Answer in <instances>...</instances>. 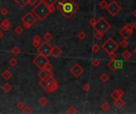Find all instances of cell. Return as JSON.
Listing matches in <instances>:
<instances>
[{
  "instance_id": "obj_1",
  "label": "cell",
  "mask_w": 136,
  "mask_h": 114,
  "mask_svg": "<svg viewBox=\"0 0 136 114\" xmlns=\"http://www.w3.org/2000/svg\"><path fill=\"white\" fill-rule=\"evenodd\" d=\"M57 10L64 18L69 19L76 12L78 11L79 6L72 0H63V1L58 2Z\"/></svg>"
},
{
  "instance_id": "obj_2",
  "label": "cell",
  "mask_w": 136,
  "mask_h": 114,
  "mask_svg": "<svg viewBox=\"0 0 136 114\" xmlns=\"http://www.w3.org/2000/svg\"><path fill=\"white\" fill-rule=\"evenodd\" d=\"M56 8L54 6L49 7L44 4L42 1H40L38 3H37L34 6V7L32 9V13L36 16L37 18H38L40 21H44L45 19L48 17L50 13H52Z\"/></svg>"
},
{
  "instance_id": "obj_3",
  "label": "cell",
  "mask_w": 136,
  "mask_h": 114,
  "mask_svg": "<svg viewBox=\"0 0 136 114\" xmlns=\"http://www.w3.org/2000/svg\"><path fill=\"white\" fill-rule=\"evenodd\" d=\"M38 85L47 93H53L58 89V82L53 78H50L46 80L41 79L38 82Z\"/></svg>"
},
{
  "instance_id": "obj_4",
  "label": "cell",
  "mask_w": 136,
  "mask_h": 114,
  "mask_svg": "<svg viewBox=\"0 0 136 114\" xmlns=\"http://www.w3.org/2000/svg\"><path fill=\"white\" fill-rule=\"evenodd\" d=\"M93 28L96 29V31L99 32L104 35L111 29V25L104 18L100 17L99 18V19L96 20V22Z\"/></svg>"
},
{
  "instance_id": "obj_5",
  "label": "cell",
  "mask_w": 136,
  "mask_h": 114,
  "mask_svg": "<svg viewBox=\"0 0 136 114\" xmlns=\"http://www.w3.org/2000/svg\"><path fill=\"white\" fill-rule=\"evenodd\" d=\"M37 18L34 13L31 12H27L25 16H23L21 18V21L23 23V26L26 29H29L36 23Z\"/></svg>"
},
{
  "instance_id": "obj_6",
  "label": "cell",
  "mask_w": 136,
  "mask_h": 114,
  "mask_svg": "<svg viewBox=\"0 0 136 114\" xmlns=\"http://www.w3.org/2000/svg\"><path fill=\"white\" fill-rule=\"evenodd\" d=\"M118 48H119V44H117L112 38H108L102 45V48L107 54L115 52V51L116 49H118Z\"/></svg>"
},
{
  "instance_id": "obj_7",
  "label": "cell",
  "mask_w": 136,
  "mask_h": 114,
  "mask_svg": "<svg viewBox=\"0 0 136 114\" xmlns=\"http://www.w3.org/2000/svg\"><path fill=\"white\" fill-rule=\"evenodd\" d=\"M107 11L109 13V14L112 17H115V15H117L122 10V7L118 2H116L115 1H111L110 3H108L107 6L106 7Z\"/></svg>"
},
{
  "instance_id": "obj_8",
  "label": "cell",
  "mask_w": 136,
  "mask_h": 114,
  "mask_svg": "<svg viewBox=\"0 0 136 114\" xmlns=\"http://www.w3.org/2000/svg\"><path fill=\"white\" fill-rule=\"evenodd\" d=\"M49 62H50V60H49L48 57L41 55V54H38V55L36 56L33 59V63H34V64L37 67H38L40 70L44 68L45 66Z\"/></svg>"
},
{
  "instance_id": "obj_9",
  "label": "cell",
  "mask_w": 136,
  "mask_h": 114,
  "mask_svg": "<svg viewBox=\"0 0 136 114\" xmlns=\"http://www.w3.org/2000/svg\"><path fill=\"white\" fill-rule=\"evenodd\" d=\"M51 49H52V46H51L49 42H43L38 47H37V51L38 54H41L42 56H45L46 57L50 56Z\"/></svg>"
},
{
  "instance_id": "obj_10",
  "label": "cell",
  "mask_w": 136,
  "mask_h": 114,
  "mask_svg": "<svg viewBox=\"0 0 136 114\" xmlns=\"http://www.w3.org/2000/svg\"><path fill=\"white\" fill-rule=\"evenodd\" d=\"M69 71L73 76H74V77L78 78L84 72V69L80 66V64L76 63L69 69Z\"/></svg>"
},
{
  "instance_id": "obj_11",
  "label": "cell",
  "mask_w": 136,
  "mask_h": 114,
  "mask_svg": "<svg viewBox=\"0 0 136 114\" xmlns=\"http://www.w3.org/2000/svg\"><path fill=\"white\" fill-rule=\"evenodd\" d=\"M37 76H38L41 79L46 80L50 78H53L54 75L52 71H50V70H47L45 68H43V69H41V70L38 72V74H37Z\"/></svg>"
},
{
  "instance_id": "obj_12",
  "label": "cell",
  "mask_w": 136,
  "mask_h": 114,
  "mask_svg": "<svg viewBox=\"0 0 136 114\" xmlns=\"http://www.w3.org/2000/svg\"><path fill=\"white\" fill-rule=\"evenodd\" d=\"M108 67L113 71H116L117 70L121 68L122 67V63L119 60H116V59H114V60H110V62L108 63Z\"/></svg>"
},
{
  "instance_id": "obj_13",
  "label": "cell",
  "mask_w": 136,
  "mask_h": 114,
  "mask_svg": "<svg viewBox=\"0 0 136 114\" xmlns=\"http://www.w3.org/2000/svg\"><path fill=\"white\" fill-rule=\"evenodd\" d=\"M123 94H124L123 91L121 89H115V90L111 94L110 97H111V98H112L114 101H115V100L121 98V97L123 96Z\"/></svg>"
},
{
  "instance_id": "obj_14",
  "label": "cell",
  "mask_w": 136,
  "mask_h": 114,
  "mask_svg": "<svg viewBox=\"0 0 136 114\" xmlns=\"http://www.w3.org/2000/svg\"><path fill=\"white\" fill-rule=\"evenodd\" d=\"M62 54V50L58 46L54 45L52 47V49H51V52H50V56H53L55 58H58L59 56H61Z\"/></svg>"
},
{
  "instance_id": "obj_15",
  "label": "cell",
  "mask_w": 136,
  "mask_h": 114,
  "mask_svg": "<svg viewBox=\"0 0 136 114\" xmlns=\"http://www.w3.org/2000/svg\"><path fill=\"white\" fill-rule=\"evenodd\" d=\"M11 26V22L10 21L9 19L5 18L2 21V22L0 23V27L3 31H7L8 29L10 28Z\"/></svg>"
},
{
  "instance_id": "obj_16",
  "label": "cell",
  "mask_w": 136,
  "mask_h": 114,
  "mask_svg": "<svg viewBox=\"0 0 136 114\" xmlns=\"http://www.w3.org/2000/svg\"><path fill=\"white\" fill-rule=\"evenodd\" d=\"M119 34H120L124 39H128V38L133 34V31H130L127 28L123 27V28L119 31Z\"/></svg>"
},
{
  "instance_id": "obj_17",
  "label": "cell",
  "mask_w": 136,
  "mask_h": 114,
  "mask_svg": "<svg viewBox=\"0 0 136 114\" xmlns=\"http://www.w3.org/2000/svg\"><path fill=\"white\" fill-rule=\"evenodd\" d=\"M125 104H126V103L122 99V97L117 100H115V101H114V105H115V107L118 108V109H121L125 105Z\"/></svg>"
},
{
  "instance_id": "obj_18",
  "label": "cell",
  "mask_w": 136,
  "mask_h": 114,
  "mask_svg": "<svg viewBox=\"0 0 136 114\" xmlns=\"http://www.w3.org/2000/svg\"><path fill=\"white\" fill-rule=\"evenodd\" d=\"M41 42H42V38L38 35H35V36L33 37L32 40V44L33 45H34L35 47H38L41 44Z\"/></svg>"
},
{
  "instance_id": "obj_19",
  "label": "cell",
  "mask_w": 136,
  "mask_h": 114,
  "mask_svg": "<svg viewBox=\"0 0 136 114\" xmlns=\"http://www.w3.org/2000/svg\"><path fill=\"white\" fill-rule=\"evenodd\" d=\"M12 76H13L12 73L10 72L9 70H4V71L2 73V78H3V79L7 80V81L10 80V78H12Z\"/></svg>"
},
{
  "instance_id": "obj_20",
  "label": "cell",
  "mask_w": 136,
  "mask_h": 114,
  "mask_svg": "<svg viewBox=\"0 0 136 114\" xmlns=\"http://www.w3.org/2000/svg\"><path fill=\"white\" fill-rule=\"evenodd\" d=\"M121 56L123 58V59H125V60H129V59L131 58L132 54L129 50H124L123 52H122Z\"/></svg>"
},
{
  "instance_id": "obj_21",
  "label": "cell",
  "mask_w": 136,
  "mask_h": 114,
  "mask_svg": "<svg viewBox=\"0 0 136 114\" xmlns=\"http://www.w3.org/2000/svg\"><path fill=\"white\" fill-rule=\"evenodd\" d=\"M58 0H42V2H43L44 4H45L46 6H49V7H51L54 6L57 2Z\"/></svg>"
},
{
  "instance_id": "obj_22",
  "label": "cell",
  "mask_w": 136,
  "mask_h": 114,
  "mask_svg": "<svg viewBox=\"0 0 136 114\" xmlns=\"http://www.w3.org/2000/svg\"><path fill=\"white\" fill-rule=\"evenodd\" d=\"M16 3H17L18 6H19L21 8H24L27 4H28L29 0H14Z\"/></svg>"
},
{
  "instance_id": "obj_23",
  "label": "cell",
  "mask_w": 136,
  "mask_h": 114,
  "mask_svg": "<svg viewBox=\"0 0 136 114\" xmlns=\"http://www.w3.org/2000/svg\"><path fill=\"white\" fill-rule=\"evenodd\" d=\"M38 103H39V105H41V106L45 107V106H46V105H48L49 101H48V99L46 98V97H41V98L38 100Z\"/></svg>"
},
{
  "instance_id": "obj_24",
  "label": "cell",
  "mask_w": 136,
  "mask_h": 114,
  "mask_svg": "<svg viewBox=\"0 0 136 114\" xmlns=\"http://www.w3.org/2000/svg\"><path fill=\"white\" fill-rule=\"evenodd\" d=\"M99 78L102 82H107V81L110 79V77H109V75H107L106 73H103V74L99 77Z\"/></svg>"
},
{
  "instance_id": "obj_25",
  "label": "cell",
  "mask_w": 136,
  "mask_h": 114,
  "mask_svg": "<svg viewBox=\"0 0 136 114\" xmlns=\"http://www.w3.org/2000/svg\"><path fill=\"white\" fill-rule=\"evenodd\" d=\"M1 88H2V90L5 92V93H9V92L11 90V86H10L8 82L3 84V85L2 86Z\"/></svg>"
},
{
  "instance_id": "obj_26",
  "label": "cell",
  "mask_w": 136,
  "mask_h": 114,
  "mask_svg": "<svg viewBox=\"0 0 136 114\" xmlns=\"http://www.w3.org/2000/svg\"><path fill=\"white\" fill-rule=\"evenodd\" d=\"M34 112H33L32 108L29 106H26L25 105V107L21 109V113L22 114H32Z\"/></svg>"
},
{
  "instance_id": "obj_27",
  "label": "cell",
  "mask_w": 136,
  "mask_h": 114,
  "mask_svg": "<svg viewBox=\"0 0 136 114\" xmlns=\"http://www.w3.org/2000/svg\"><path fill=\"white\" fill-rule=\"evenodd\" d=\"M8 64H9L11 67H14L16 65L18 64V60L16 59V58H14V57L10 58L9 60H8Z\"/></svg>"
},
{
  "instance_id": "obj_28",
  "label": "cell",
  "mask_w": 136,
  "mask_h": 114,
  "mask_svg": "<svg viewBox=\"0 0 136 114\" xmlns=\"http://www.w3.org/2000/svg\"><path fill=\"white\" fill-rule=\"evenodd\" d=\"M110 108H111V105H109V103L107 101H104L101 105V108L104 112H107V111L110 109Z\"/></svg>"
},
{
  "instance_id": "obj_29",
  "label": "cell",
  "mask_w": 136,
  "mask_h": 114,
  "mask_svg": "<svg viewBox=\"0 0 136 114\" xmlns=\"http://www.w3.org/2000/svg\"><path fill=\"white\" fill-rule=\"evenodd\" d=\"M43 39L45 40V41L46 42H50L51 40L53 39V35L50 33V32H46L43 36Z\"/></svg>"
},
{
  "instance_id": "obj_30",
  "label": "cell",
  "mask_w": 136,
  "mask_h": 114,
  "mask_svg": "<svg viewBox=\"0 0 136 114\" xmlns=\"http://www.w3.org/2000/svg\"><path fill=\"white\" fill-rule=\"evenodd\" d=\"M21 52V50L20 48L17 47V46H14V47H13V48L11 49V53L13 54L14 56H18Z\"/></svg>"
},
{
  "instance_id": "obj_31",
  "label": "cell",
  "mask_w": 136,
  "mask_h": 114,
  "mask_svg": "<svg viewBox=\"0 0 136 114\" xmlns=\"http://www.w3.org/2000/svg\"><path fill=\"white\" fill-rule=\"evenodd\" d=\"M14 32L17 35H21L23 32V28L21 25H17L15 27V29H14Z\"/></svg>"
},
{
  "instance_id": "obj_32",
  "label": "cell",
  "mask_w": 136,
  "mask_h": 114,
  "mask_svg": "<svg viewBox=\"0 0 136 114\" xmlns=\"http://www.w3.org/2000/svg\"><path fill=\"white\" fill-rule=\"evenodd\" d=\"M119 45H120L123 48H127V46L129 45V43H128V41H127V39H124V38H123V40H122L121 41L119 42Z\"/></svg>"
},
{
  "instance_id": "obj_33",
  "label": "cell",
  "mask_w": 136,
  "mask_h": 114,
  "mask_svg": "<svg viewBox=\"0 0 136 114\" xmlns=\"http://www.w3.org/2000/svg\"><path fill=\"white\" fill-rule=\"evenodd\" d=\"M66 113H69V114H76V113H77V108H76L74 106H70L67 109V112Z\"/></svg>"
},
{
  "instance_id": "obj_34",
  "label": "cell",
  "mask_w": 136,
  "mask_h": 114,
  "mask_svg": "<svg viewBox=\"0 0 136 114\" xmlns=\"http://www.w3.org/2000/svg\"><path fill=\"white\" fill-rule=\"evenodd\" d=\"M107 5L108 3L107 2V1L106 0H101V1L100 2V3H99V6L101 8V9H106V7L107 6Z\"/></svg>"
},
{
  "instance_id": "obj_35",
  "label": "cell",
  "mask_w": 136,
  "mask_h": 114,
  "mask_svg": "<svg viewBox=\"0 0 136 114\" xmlns=\"http://www.w3.org/2000/svg\"><path fill=\"white\" fill-rule=\"evenodd\" d=\"M77 37H78V38H79V39H80V40H84L86 38L87 34H86L84 31H80V32L78 33Z\"/></svg>"
},
{
  "instance_id": "obj_36",
  "label": "cell",
  "mask_w": 136,
  "mask_h": 114,
  "mask_svg": "<svg viewBox=\"0 0 136 114\" xmlns=\"http://www.w3.org/2000/svg\"><path fill=\"white\" fill-rule=\"evenodd\" d=\"M103 36H104V35H103L102 33H100V32H97V31H96V32L94 33V38L97 40H101L103 38Z\"/></svg>"
},
{
  "instance_id": "obj_37",
  "label": "cell",
  "mask_w": 136,
  "mask_h": 114,
  "mask_svg": "<svg viewBox=\"0 0 136 114\" xmlns=\"http://www.w3.org/2000/svg\"><path fill=\"white\" fill-rule=\"evenodd\" d=\"M100 50V47L98 44H93L92 45V51H93L94 53H97V52H99Z\"/></svg>"
},
{
  "instance_id": "obj_38",
  "label": "cell",
  "mask_w": 136,
  "mask_h": 114,
  "mask_svg": "<svg viewBox=\"0 0 136 114\" xmlns=\"http://www.w3.org/2000/svg\"><path fill=\"white\" fill-rule=\"evenodd\" d=\"M24 107H25V103H24L22 101H18L17 104H16V108H18V109H22Z\"/></svg>"
},
{
  "instance_id": "obj_39",
  "label": "cell",
  "mask_w": 136,
  "mask_h": 114,
  "mask_svg": "<svg viewBox=\"0 0 136 114\" xmlns=\"http://www.w3.org/2000/svg\"><path fill=\"white\" fill-rule=\"evenodd\" d=\"M82 89H83L85 92H88V91L91 89V86L89 85L88 83H85V84H84V85L82 86Z\"/></svg>"
},
{
  "instance_id": "obj_40",
  "label": "cell",
  "mask_w": 136,
  "mask_h": 114,
  "mask_svg": "<svg viewBox=\"0 0 136 114\" xmlns=\"http://www.w3.org/2000/svg\"><path fill=\"white\" fill-rule=\"evenodd\" d=\"M44 68H45V70H50V71H52V70L53 69V65L51 64L50 62H49V63L45 66Z\"/></svg>"
},
{
  "instance_id": "obj_41",
  "label": "cell",
  "mask_w": 136,
  "mask_h": 114,
  "mask_svg": "<svg viewBox=\"0 0 136 114\" xmlns=\"http://www.w3.org/2000/svg\"><path fill=\"white\" fill-rule=\"evenodd\" d=\"M0 13H1L3 16H7L8 14V13H9V11H8V10L6 7H2V9L0 10Z\"/></svg>"
},
{
  "instance_id": "obj_42",
  "label": "cell",
  "mask_w": 136,
  "mask_h": 114,
  "mask_svg": "<svg viewBox=\"0 0 136 114\" xmlns=\"http://www.w3.org/2000/svg\"><path fill=\"white\" fill-rule=\"evenodd\" d=\"M92 65H93V67H99V65L100 64V62L99 59H93V60H92Z\"/></svg>"
},
{
  "instance_id": "obj_43",
  "label": "cell",
  "mask_w": 136,
  "mask_h": 114,
  "mask_svg": "<svg viewBox=\"0 0 136 114\" xmlns=\"http://www.w3.org/2000/svg\"><path fill=\"white\" fill-rule=\"evenodd\" d=\"M124 27H125V28H127V29H128V30H130V31H133V29H134V27H133V25H132V24H130V23L127 24V25H125Z\"/></svg>"
},
{
  "instance_id": "obj_44",
  "label": "cell",
  "mask_w": 136,
  "mask_h": 114,
  "mask_svg": "<svg viewBox=\"0 0 136 114\" xmlns=\"http://www.w3.org/2000/svg\"><path fill=\"white\" fill-rule=\"evenodd\" d=\"M108 56H109V58H110V60H114V59H115L116 58V54L115 52L110 53V54H108Z\"/></svg>"
},
{
  "instance_id": "obj_45",
  "label": "cell",
  "mask_w": 136,
  "mask_h": 114,
  "mask_svg": "<svg viewBox=\"0 0 136 114\" xmlns=\"http://www.w3.org/2000/svg\"><path fill=\"white\" fill-rule=\"evenodd\" d=\"M37 3V0H29V2H28V4L30 5L31 6H34Z\"/></svg>"
},
{
  "instance_id": "obj_46",
  "label": "cell",
  "mask_w": 136,
  "mask_h": 114,
  "mask_svg": "<svg viewBox=\"0 0 136 114\" xmlns=\"http://www.w3.org/2000/svg\"><path fill=\"white\" fill-rule=\"evenodd\" d=\"M96 20L95 18H91L90 20H89V24H90V25L92 26V27H94V25H95V24H96Z\"/></svg>"
},
{
  "instance_id": "obj_47",
  "label": "cell",
  "mask_w": 136,
  "mask_h": 114,
  "mask_svg": "<svg viewBox=\"0 0 136 114\" xmlns=\"http://www.w3.org/2000/svg\"><path fill=\"white\" fill-rule=\"evenodd\" d=\"M4 37V34H3V32H2V31H0V40L2 39Z\"/></svg>"
},
{
  "instance_id": "obj_48",
  "label": "cell",
  "mask_w": 136,
  "mask_h": 114,
  "mask_svg": "<svg viewBox=\"0 0 136 114\" xmlns=\"http://www.w3.org/2000/svg\"><path fill=\"white\" fill-rule=\"evenodd\" d=\"M132 13H133V16H134L135 18H136V10H135L134 11H133Z\"/></svg>"
},
{
  "instance_id": "obj_49",
  "label": "cell",
  "mask_w": 136,
  "mask_h": 114,
  "mask_svg": "<svg viewBox=\"0 0 136 114\" xmlns=\"http://www.w3.org/2000/svg\"><path fill=\"white\" fill-rule=\"evenodd\" d=\"M132 25H133V27H134V29H136V21H135V22L133 23Z\"/></svg>"
},
{
  "instance_id": "obj_50",
  "label": "cell",
  "mask_w": 136,
  "mask_h": 114,
  "mask_svg": "<svg viewBox=\"0 0 136 114\" xmlns=\"http://www.w3.org/2000/svg\"><path fill=\"white\" fill-rule=\"evenodd\" d=\"M134 52H135V54L136 55V48H135V49H134Z\"/></svg>"
},
{
  "instance_id": "obj_51",
  "label": "cell",
  "mask_w": 136,
  "mask_h": 114,
  "mask_svg": "<svg viewBox=\"0 0 136 114\" xmlns=\"http://www.w3.org/2000/svg\"><path fill=\"white\" fill-rule=\"evenodd\" d=\"M77 1H81V0H77Z\"/></svg>"
}]
</instances>
